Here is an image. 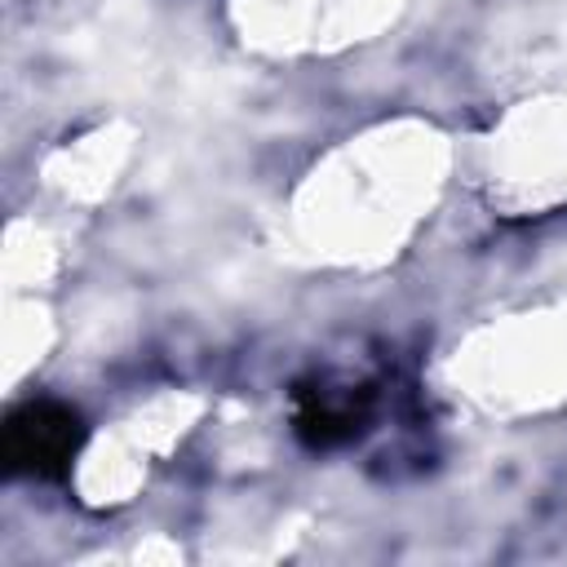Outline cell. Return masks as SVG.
I'll use <instances>...</instances> for the list:
<instances>
[{
	"mask_svg": "<svg viewBox=\"0 0 567 567\" xmlns=\"http://www.w3.org/2000/svg\"><path fill=\"white\" fill-rule=\"evenodd\" d=\"M84 447V421L66 403L35 399L4 421L0 461L13 478H62Z\"/></svg>",
	"mask_w": 567,
	"mask_h": 567,
	"instance_id": "1",
	"label": "cell"
},
{
	"mask_svg": "<svg viewBox=\"0 0 567 567\" xmlns=\"http://www.w3.org/2000/svg\"><path fill=\"white\" fill-rule=\"evenodd\" d=\"M368 394L363 390H332V385H297V416L292 430L306 447L328 452L368 430Z\"/></svg>",
	"mask_w": 567,
	"mask_h": 567,
	"instance_id": "2",
	"label": "cell"
}]
</instances>
